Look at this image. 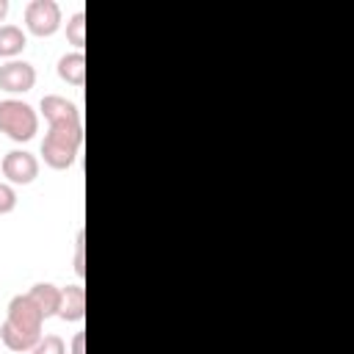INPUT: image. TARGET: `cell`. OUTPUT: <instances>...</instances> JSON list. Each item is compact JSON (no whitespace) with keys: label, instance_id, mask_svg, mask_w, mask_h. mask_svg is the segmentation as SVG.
Here are the masks:
<instances>
[{"label":"cell","instance_id":"cell-1","mask_svg":"<svg viewBox=\"0 0 354 354\" xmlns=\"http://www.w3.org/2000/svg\"><path fill=\"white\" fill-rule=\"evenodd\" d=\"M80 147H83V122L80 119L53 122V124H47V133L41 138V158L50 169L61 171L77 160Z\"/></svg>","mask_w":354,"mask_h":354},{"label":"cell","instance_id":"cell-2","mask_svg":"<svg viewBox=\"0 0 354 354\" xmlns=\"http://www.w3.org/2000/svg\"><path fill=\"white\" fill-rule=\"evenodd\" d=\"M0 133L17 144L30 141L39 133V111L25 100H0Z\"/></svg>","mask_w":354,"mask_h":354},{"label":"cell","instance_id":"cell-3","mask_svg":"<svg viewBox=\"0 0 354 354\" xmlns=\"http://www.w3.org/2000/svg\"><path fill=\"white\" fill-rule=\"evenodd\" d=\"M6 324L17 332H25V335H33V337H41V324H44V315L39 313V307L30 301L28 293H17L8 307H6Z\"/></svg>","mask_w":354,"mask_h":354},{"label":"cell","instance_id":"cell-4","mask_svg":"<svg viewBox=\"0 0 354 354\" xmlns=\"http://www.w3.org/2000/svg\"><path fill=\"white\" fill-rule=\"evenodd\" d=\"M25 28L33 36H53L61 28V6L55 0H30L25 6Z\"/></svg>","mask_w":354,"mask_h":354},{"label":"cell","instance_id":"cell-5","mask_svg":"<svg viewBox=\"0 0 354 354\" xmlns=\"http://www.w3.org/2000/svg\"><path fill=\"white\" fill-rule=\"evenodd\" d=\"M3 177L11 185H30L39 177V158L28 149H11L3 155Z\"/></svg>","mask_w":354,"mask_h":354},{"label":"cell","instance_id":"cell-6","mask_svg":"<svg viewBox=\"0 0 354 354\" xmlns=\"http://www.w3.org/2000/svg\"><path fill=\"white\" fill-rule=\"evenodd\" d=\"M36 86V69L28 61H6L0 64V88L8 94H25Z\"/></svg>","mask_w":354,"mask_h":354},{"label":"cell","instance_id":"cell-7","mask_svg":"<svg viewBox=\"0 0 354 354\" xmlns=\"http://www.w3.org/2000/svg\"><path fill=\"white\" fill-rule=\"evenodd\" d=\"M58 318L77 324L86 318V288L80 282L64 285L61 288V304H58Z\"/></svg>","mask_w":354,"mask_h":354},{"label":"cell","instance_id":"cell-8","mask_svg":"<svg viewBox=\"0 0 354 354\" xmlns=\"http://www.w3.org/2000/svg\"><path fill=\"white\" fill-rule=\"evenodd\" d=\"M39 111L41 116L47 119V124L53 122H66V119H80V111L72 100L61 97V94H44L41 102H39Z\"/></svg>","mask_w":354,"mask_h":354},{"label":"cell","instance_id":"cell-9","mask_svg":"<svg viewBox=\"0 0 354 354\" xmlns=\"http://www.w3.org/2000/svg\"><path fill=\"white\" fill-rule=\"evenodd\" d=\"M30 301L39 307V313L44 318H53L58 315V304H61V288L53 285V282H36L30 290H28Z\"/></svg>","mask_w":354,"mask_h":354},{"label":"cell","instance_id":"cell-10","mask_svg":"<svg viewBox=\"0 0 354 354\" xmlns=\"http://www.w3.org/2000/svg\"><path fill=\"white\" fill-rule=\"evenodd\" d=\"M55 69H58V77H61L64 83L75 86V88H80V86L86 83V55H83V53H77V50H72V53L61 55Z\"/></svg>","mask_w":354,"mask_h":354},{"label":"cell","instance_id":"cell-11","mask_svg":"<svg viewBox=\"0 0 354 354\" xmlns=\"http://www.w3.org/2000/svg\"><path fill=\"white\" fill-rule=\"evenodd\" d=\"M28 47V33L19 25H0V58L14 61Z\"/></svg>","mask_w":354,"mask_h":354},{"label":"cell","instance_id":"cell-12","mask_svg":"<svg viewBox=\"0 0 354 354\" xmlns=\"http://www.w3.org/2000/svg\"><path fill=\"white\" fill-rule=\"evenodd\" d=\"M0 340H3V346H6L8 351H30V348L39 343V337L25 335V332H17V329H11L6 321H3V326H0Z\"/></svg>","mask_w":354,"mask_h":354},{"label":"cell","instance_id":"cell-13","mask_svg":"<svg viewBox=\"0 0 354 354\" xmlns=\"http://www.w3.org/2000/svg\"><path fill=\"white\" fill-rule=\"evenodd\" d=\"M66 41H69L77 53H83V47H86V14H83V11H75V14L66 19Z\"/></svg>","mask_w":354,"mask_h":354},{"label":"cell","instance_id":"cell-14","mask_svg":"<svg viewBox=\"0 0 354 354\" xmlns=\"http://www.w3.org/2000/svg\"><path fill=\"white\" fill-rule=\"evenodd\" d=\"M30 354H66V343L58 335H41Z\"/></svg>","mask_w":354,"mask_h":354},{"label":"cell","instance_id":"cell-15","mask_svg":"<svg viewBox=\"0 0 354 354\" xmlns=\"http://www.w3.org/2000/svg\"><path fill=\"white\" fill-rule=\"evenodd\" d=\"M14 207H17V191H14L11 183H3L0 180V216L11 213Z\"/></svg>","mask_w":354,"mask_h":354},{"label":"cell","instance_id":"cell-16","mask_svg":"<svg viewBox=\"0 0 354 354\" xmlns=\"http://www.w3.org/2000/svg\"><path fill=\"white\" fill-rule=\"evenodd\" d=\"M75 274L83 279L86 277V263H83V230L75 238Z\"/></svg>","mask_w":354,"mask_h":354},{"label":"cell","instance_id":"cell-17","mask_svg":"<svg viewBox=\"0 0 354 354\" xmlns=\"http://www.w3.org/2000/svg\"><path fill=\"white\" fill-rule=\"evenodd\" d=\"M69 354H86V332H75Z\"/></svg>","mask_w":354,"mask_h":354},{"label":"cell","instance_id":"cell-18","mask_svg":"<svg viewBox=\"0 0 354 354\" xmlns=\"http://www.w3.org/2000/svg\"><path fill=\"white\" fill-rule=\"evenodd\" d=\"M8 17V0H0V22Z\"/></svg>","mask_w":354,"mask_h":354}]
</instances>
